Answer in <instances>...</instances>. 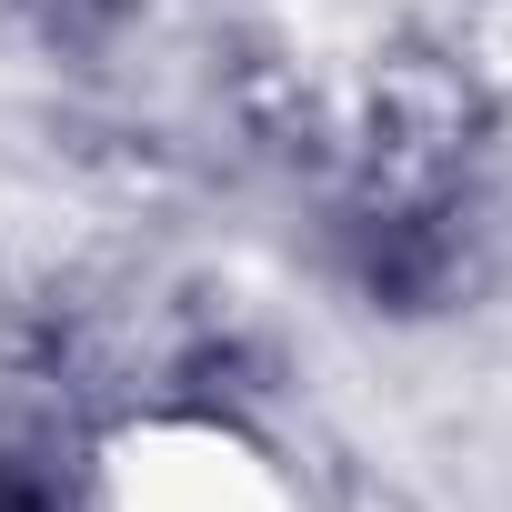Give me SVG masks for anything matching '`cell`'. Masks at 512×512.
Wrapping results in <instances>:
<instances>
[{
	"label": "cell",
	"instance_id": "1",
	"mask_svg": "<svg viewBox=\"0 0 512 512\" xmlns=\"http://www.w3.org/2000/svg\"><path fill=\"white\" fill-rule=\"evenodd\" d=\"M91 512H322V492L231 412H131L91 452Z\"/></svg>",
	"mask_w": 512,
	"mask_h": 512
}]
</instances>
